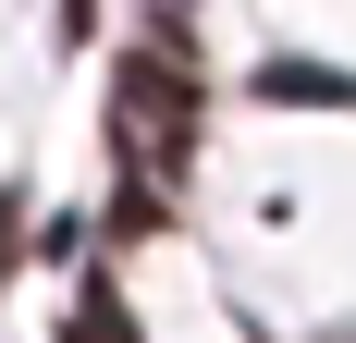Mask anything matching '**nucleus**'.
I'll list each match as a JSON object with an SVG mask.
<instances>
[{
	"label": "nucleus",
	"instance_id": "obj_2",
	"mask_svg": "<svg viewBox=\"0 0 356 343\" xmlns=\"http://www.w3.org/2000/svg\"><path fill=\"white\" fill-rule=\"evenodd\" d=\"M62 343H136V319H123V294H86V307H74V331Z\"/></svg>",
	"mask_w": 356,
	"mask_h": 343
},
{
	"label": "nucleus",
	"instance_id": "obj_1",
	"mask_svg": "<svg viewBox=\"0 0 356 343\" xmlns=\"http://www.w3.org/2000/svg\"><path fill=\"white\" fill-rule=\"evenodd\" d=\"M258 99H356V86L320 74V62H270V74H258Z\"/></svg>",
	"mask_w": 356,
	"mask_h": 343
},
{
	"label": "nucleus",
	"instance_id": "obj_4",
	"mask_svg": "<svg viewBox=\"0 0 356 343\" xmlns=\"http://www.w3.org/2000/svg\"><path fill=\"white\" fill-rule=\"evenodd\" d=\"M86 25H99V0H62V37H86Z\"/></svg>",
	"mask_w": 356,
	"mask_h": 343
},
{
	"label": "nucleus",
	"instance_id": "obj_3",
	"mask_svg": "<svg viewBox=\"0 0 356 343\" xmlns=\"http://www.w3.org/2000/svg\"><path fill=\"white\" fill-rule=\"evenodd\" d=\"M13 245H25V196H0V282H13Z\"/></svg>",
	"mask_w": 356,
	"mask_h": 343
}]
</instances>
